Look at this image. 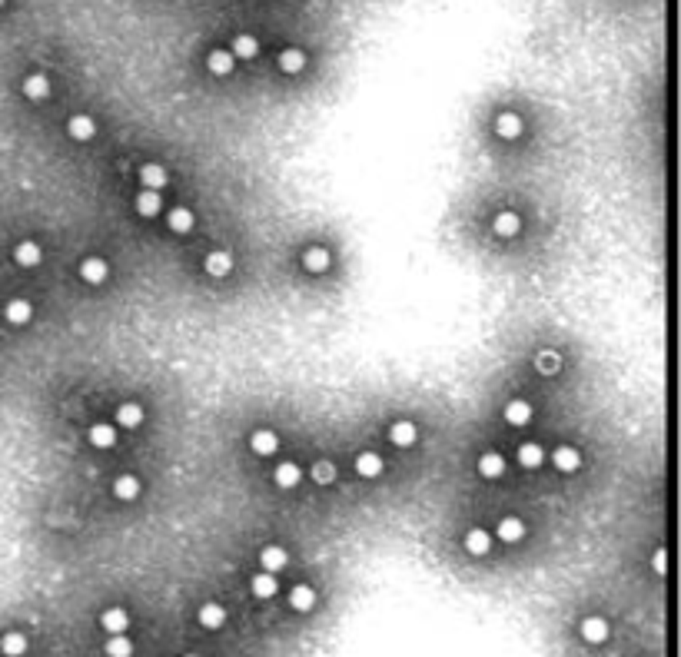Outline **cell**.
<instances>
[{
  "label": "cell",
  "mask_w": 681,
  "mask_h": 657,
  "mask_svg": "<svg viewBox=\"0 0 681 657\" xmlns=\"http://www.w3.org/2000/svg\"><path fill=\"white\" fill-rule=\"evenodd\" d=\"M66 136L70 140H77V143H87L97 136V120L93 117H87V113H77V117H70L66 120Z\"/></svg>",
  "instance_id": "obj_2"
},
{
  "label": "cell",
  "mask_w": 681,
  "mask_h": 657,
  "mask_svg": "<svg viewBox=\"0 0 681 657\" xmlns=\"http://www.w3.org/2000/svg\"><path fill=\"white\" fill-rule=\"evenodd\" d=\"M0 651L7 657H23L27 654V637L21 631H7V634L0 637Z\"/></svg>",
  "instance_id": "obj_35"
},
{
  "label": "cell",
  "mask_w": 681,
  "mask_h": 657,
  "mask_svg": "<svg viewBox=\"0 0 681 657\" xmlns=\"http://www.w3.org/2000/svg\"><path fill=\"white\" fill-rule=\"evenodd\" d=\"M13 263L23 266V269H33V266L44 263V249H40V242L33 239H23L13 246Z\"/></svg>",
  "instance_id": "obj_6"
},
{
  "label": "cell",
  "mask_w": 681,
  "mask_h": 657,
  "mask_svg": "<svg viewBox=\"0 0 681 657\" xmlns=\"http://www.w3.org/2000/svg\"><path fill=\"white\" fill-rule=\"evenodd\" d=\"M230 54H233V57H240V60H253V57L260 54V40H256L253 33H240V37L233 40Z\"/></svg>",
  "instance_id": "obj_34"
},
{
  "label": "cell",
  "mask_w": 681,
  "mask_h": 657,
  "mask_svg": "<svg viewBox=\"0 0 681 657\" xmlns=\"http://www.w3.org/2000/svg\"><path fill=\"white\" fill-rule=\"evenodd\" d=\"M0 7H4V0H0Z\"/></svg>",
  "instance_id": "obj_41"
},
{
  "label": "cell",
  "mask_w": 681,
  "mask_h": 657,
  "mask_svg": "<svg viewBox=\"0 0 681 657\" xmlns=\"http://www.w3.org/2000/svg\"><path fill=\"white\" fill-rule=\"evenodd\" d=\"M260 564H263V571L276 574V571H283L286 564H289V551H286L283 545H266L263 551H260Z\"/></svg>",
  "instance_id": "obj_11"
},
{
  "label": "cell",
  "mask_w": 681,
  "mask_h": 657,
  "mask_svg": "<svg viewBox=\"0 0 681 657\" xmlns=\"http://www.w3.org/2000/svg\"><path fill=\"white\" fill-rule=\"evenodd\" d=\"M273 482L279 485V488H296V485L303 482V468H299L296 461H283V465H276Z\"/></svg>",
  "instance_id": "obj_25"
},
{
  "label": "cell",
  "mask_w": 681,
  "mask_h": 657,
  "mask_svg": "<svg viewBox=\"0 0 681 657\" xmlns=\"http://www.w3.org/2000/svg\"><path fill=\"white\" fill-rule=\"evenodd\" d=\"M289 608L299 614L313 611V608H316V591H313L309 584H296V588L289 591Z\"/></svg>",
  "instance_id": "obj_27"
},
{
  "label": "cell",
  "mask_w": 681,
  "mask_h": 657,
  "mask_svg": "<svg viewBox=\"0 0 681 657\" xmlns=\"http://www.w3.org/2000/svg\"><path fill=\"white\" fill-rule=\"evenodd\" d=\"M133 654V644L127 634H113L107 641V657H130Z\"/></svg>",
  "instance_id": "obj_38"
},
{
  "label": "cell",
  "mask_w": 681,
  "mask_h": 657,
  "mask_svg": "<svg viewBox=\"0 0 681 657\" xmlns=\"http://www.w3.org/2000/svg\"><path fill=\"white\" fill-rule=\"evenodd\" d=\"M475 468H479V475H482L485 482H495V478H502V475H506V458H502L499 451H485Z\"/></svg>",
  "instance_id": "obj_16"
},
{
  "label": "cell",
  "mask_w": 681,
  "mask_h": 657,
  "mask_svg": "<svg viewBox=\"0 0 681 657\" xmlns=\"http://www.w3.org/2000/svg\"><path fill=\"white\" fill-rule=\"evenodd\" d=\"M552 465H555L561 475H571V471L582 468V451L575 449V445H559V449L552 451Z\"/></svg>",
  "instance_id": "obj_5"
},
{
  "label": "cell",
  "mask_w": 681,
  "mask_h": 657,
  "mask_svg": "<svg viewBox=\"0 0 681 657\" xmlns=\"http://www.w3.org/2000/svg\"><path fill=\"white\" fill-rule=\"evenodd\" d=\"M651 564H655V571H658V574H665V548H658V551H655Z\"/></svg>",
  "instance_id": "obj_39"
},
{
  "label": "cell",
  "mask_w": 681,
  "mask_h": 657,
  "mask_svg": "<svg viewBox=\"0 0 681 657\" xmlns=\"http://www.w3.org/2000/svg\"><path fill=\"white\" fill-rule=\"evenodd\" d=\"M516 458H518L522 468H542V461H545V449H542L539 442H522Z\"/></svg>",
  "instance_id": "obj_24"
},
{
  "label": "cell",
  "mask_w": 681,
  "mask_h": 657,
  "mask_svg": "<svg viewBox=\"0 0 681 657\" xmlns=\"http://www.w3.org/2000/svg\"><path fill=\"white\" fill-rule=\"evenodd\" d=\"M250 449H253V455H260V458H269V455H276V449H279V435H276L273 428H256L253 435H250Z\"/></svg>",
  "instance_id": "obj_4"
},
{
  "label": "cell",
  "mask_w": 681,
  "mask_h": 657,
  "mask_svg": "<svg viewBox=\"0 0 681 657\" xmlns=\"http://www.w3.org/2000/svg\"><path fill=\"white\" fill-rule=\"evenodd\" d=\"M495 538H499V541H506V545H516V541H522V538H525V521H522V518H516V515L502 518V521L495 525Z\"/></svg>",
  "instance_id": "obj_9"
},
{
  "label": "cell",
  "mask_w": 681,
  "mask_h": 657,
  "mask_svg": "<svg viewBox=\"0 0 681 657\" xmlns=\"http://www.w3.org/2000/svg\"><path fill=\"white\" fill-rule=\"evenodd\" d=\"M166 223H170V230L173 232H190L193 230V223H197V216H193V209H187V206H173L170 213H166Z\"/></svg>",
  "instance_id": "obj_31"
},
{
  "label": "cell",
  "mask_w": 681,
  "mask_h": 657,
  "mask_svg": "<svg viewBox=\"0 0 681 657\" xmlns=\"http://www.w3.org/2000/svg\"><path fill=\"white\" fill-rule=\"evenodd\" d=\"M383 468L385 465L376 451H359V455H356V475H359V478H379Z\"/></svg>",
  "instance_id": "obj_23"
},
{
  "label": "cell",
  "mask_w": 681,
  "mask_h": 657,
  "mask_svg": "<svg viewBox=\"0 0 681 657\" xmlns=\"http://www.w3.org/2000/svg\"><path fill=\"white\" fill-rule=\"evenodd\" d=\"M90 445H93V449H113V445H117V425L97 422V425L90 428Z\"/></svg>",
  "instance_id": "obj_32"
},
{
  "label": "cell",
  "mask_w": 681,
  "mask_h": 657,
  "mask_svg": "<svg viewBox=\"0 0 681 657\" xmlns=\"http://www.w3.org/2000/svg\"><path fill=\"white\" fill-rule=\"evenodd\" d=\"M183 657H199V654H183Z\"/></svg>",
  "instance_id": "obj_40"
},
{
  "label": "cell",
  "mask_w": 681,
  "mask_h": 657,
  "mask_svg": "<svg viewBox=\"0 0 681 657\" xmlns=\"http://www.w3.org/2000/svg\"><path fill=\"white\" fill-rule=\"evenodd\" d=\"M502 415H506V422L512 428H525L528 422H532V406H528L525 398H512V402L502 408Z\"/></svg>",
  "instance_id": "obj_15"
},
{
  "label": "cell",
  "mask_w": 681,
  "mask_h": 657,
  "mask_svg": "<svg viewBox=\"0 0 681 657\" xmlns=\"http://www.w3.org/2000/svg\"><path fill=\"white\" fill-rule=\"evenodd\" d=\"M309 478H313L316 485H332V482H336V465H332V461H326V458L316 461V465L309 468Z\"/></svg>",
  "instance_id": "obj_37"
},
{
  "label": "cell",
  "mask_w": 681,
  "mask_h": 657,
  "mask_svg": "<svg viewBox=\"0 0 681 657\" xmlns=\"http://www.w3.org/2000/svg\"><path fill=\"white\" fill-rule=\"evenodd\" d=\"M100 627H103L107 634H127V627H130V614L123 611V608H107V611L100 614Z\"/></svg>",
  "instance_id": "obj_13"
},
{
  "label": "cell",
  "mask_w": 681,
  "mask_h": 657,
  "mask_svg": "<svg viewBox=\"0 0 681 657\" xmlns=\"http://www.w3.org/2000/svg\"><path fill=\"white\" fill-rule=\"evenodd\" d=\"M4 319H7L11 326H27L33 319V306L27 299H11V302L4 306Z\"/></svg>",
  "instance_id": "obj_21"
},
{
  "label": "cell",
  "mask_w": 681,
  "mask_h": 657,
  "mask_svg": "<svg viewBox=\"0 0 681 657\" xmlns=\"http://www.w3.org/2000/svg\"><path fill=\"white\" fill-rule=\"evenodd\" d=\"M250 588H253V594L260 601H269V598H276V591H279V581H276V574L263 571V574H253Z\"/></svg>",
  "instance_id": "obj_29"
},
{
  "label": "cell",
  "mask_w": 681,
  "mask_h": 657,
  "mask_svg": "<svg viewBox=\"0 0 681 657\" xmlns=\"http://www.w3.org/2000/svg\"><path fill=\"white\" fill-rule=\"evenodd\" d=\"M525 130V123L518 113H499L495 117V136H502V140H518Z\"/></svg>",
  "instance_id": "obj_12"
},
{
  "label": "cell",
  "mask_w": 681,
  "mask_h": 657,
  "mask_svg": "<svg viewBox=\"0 0 681 657\" xmlns=\"http://www.w3.org/2000/svg\"><path fill=\"white\" fill-rule=\"evenodd\" d=\"M203 269H206V276H213V279H223V276H230V273H233V252H226V249L206 252V259H203Z\"/></svg>",
  "instance_id": "obj_7"
},
{
  "label": "cell",
  "mask_w": 681,
  "mask_h": 657,
  "mask_svg": "<svg viewBox=\"0 0 681 657\" xmlns=\"http://www.w3.org/2000/svg\"><path fill=\"white\" fill-rule=\"evenodd\" d=\"M332 266V256L326 246H309L306 252H303V269L306 273H326Z\"/></svg>",
  "instance_id": "obj_14"
},
{
  "label": "cell",
  "mask_w": 681,
  "mask_h": 657,
  "mask_svg": "<svg viewBox=\"0 0 681 657\" xmlns=\"http://www.w3.org/2000/svg\"><path fill=\"white\" fill-rule=\"evenodd\" d=\"M561 369V355L555 349H542L535 355V372L539 375H555Z\"/></svg>",
  "instance_id": "obj_36"
},
{
  "label": "cell",
  "mask_w": 681,
  "mask_h": 657,
  "mask_svg": "<svg viewBox=\"0 0 681 657\" xmlns=\"http://www.w3.org/2000/svg\"><path fill=\"white\" fill-rule=\"evenodd\" d=\"M582 637L588 641V644H605V641H608V621L598 617V614L585 617V621H582Z\"/></svg>",
  "instance_id": "obj_22"
},
{
  "label": "cell",
  "mask_w": 681,
  "mask_h": 657,
  "mask_svg": "<svg viewBox=\"0 0 681 657\" xmlns=\"http://www.w3.org/2000/svg\"><path fill=\"white\" fill-rule=\"evenodd\" d=\"M160 209H163L160 193H156V189H140V196H136V213H140L143 219H153V216H160Z\"/></svg>",
  "instance_id": "obj_26"
},
{
  "label": "cell",
  "mask_w": 681,
  "mask_h": 657,
  "mask_svg": "<svg viewBox=\"0 0 681 657\" xmlns=\"http://www.w3.org/2000/svg\"><path fill=\"white\" fill-rule=\"evenodd\" d=\"M492 230H495V236H502V239H512V236H518V230H522V216H518V213H512V209H502V213H495Z\"/></svg>",
  "instance_id": "obj_8"
},
{
  "label": "cell",
  "mask_w": 681,
  "mask_h": 657,
  "mask_svg": "<svg viewBox=\"0 0 681 657\" xmlns=\"http://www.w3.org/2000/svg\"><path fill=\"white\" fill-rule=\"evenodd\" d=\"M233 64H236V57H233L230 50H223V47L209 50V57H206V66H209V73H213V77H230Z\"/></svg>",
  "instance_id": "obj_17"
},
{
  "label": "cell",
  "mask_w": 681,
  "mask_h": 657,
  "mask_svg": "<svg viewBox=\"0 0 681 657\" xmlns=\"http://www.w3.org/2000/svg\"><path fill=\"white\" fill-rule=\"evenodd\" d=\"M489 548H492V535H489L485 528H469V531H465V551H469V555L485 558Z\"/></svg>",
  "instance_id": "obj_18"
},
{
  "label": "cell",
  "mask_w": 681,
  "mask_h": 657,
  "mask_svg": "<svg viewBox=\"0 0 681 657\" xmlns=\"http://www.w3.org/2000/svg\"><path fill=\"white\" fill-rule=\"evenodd\" d=\"M113 495H117L120 502H136V498H140V478H136V475H117Z\"/></svg>",
  "instance_id": "obj_30"
},
{
  "label": "cell",
  "mask_w": 681,
  "mask_h": 657,
  "mask_svg": "<svg viewBox=\"0 0 681 657\" xmlns=\"http://www.w3.org/2000/svg\"><path fill=\"white\" fill-rule=\"evenodd\" d=\"M140 183H143V189H160L170 183V176H166V170L160 163H143L140 166Z\"/></svg>",
  "instance_id": "obj_20"
},
{
  "label": "cell",
  "mask_w": 681,
  "mask_h": 657,
  "mask_svg": "<svg viewBox=\"0 0 681 657\" xmlns=\"http://www.w3.org/2000/svg\"><path fill=\"white\" fill-rule=\"evenodd\" d=\"M117 425L120 428H140L143 425V406L140 402H123L117 408Z\"/></svg>",
  "instance_id": "obj_33"
},
{
  "label": "cell",
  "mask_w": 681,
  "mask_h": 657,
  "mask_svg": "<svg viewBox=\"0 0 681 657\" xmlns=\"http://www.w3.org/2000/svg\"><path fill=\"white\" fill-rule=\"evenodd\" d=\"M107 276H110V266H107L103 256H87V259L80 263V279H83L87 285L107 283Z\"/></svg>",
  "instance_id": "obj_1"
},
{
  "label": "cell",
  "mask_w": 681,
  "mask_h": 657,
  "mask_svg": "<svg viewBox=\"0 0 681 657\" xmlns=\"http://www.w3.org/2000/svg\"><path fill=\"white\" fill-rule=\"evenodd\" d=\"M197 621L206 627V631H220V627L226 625V608H223V604H216V601H206V604H203V608L197 611Z\"/></svg>",
  "instance_id": "obj_10"
},
{
  "label": "cell",
  "mask_w": 681,
  "mask_h": 657,
  "mask_svg": "<svg viewBox=\"0 0 681 657\" xmlns=\"http://www.w3.org/2000/svg\"><path fill=\"white\" fill-rule=\"evenodd\" d=\"M279 70L289 73V77L303 73V70H306V54H303L299 47H286V50H279Z\"/></svg>",
  "instance_id": "obj_19"
},
{
  "label": "cell",
  "mask_w": 681,
  "mask_h": 657,
  "mask_svg": "<svg viewBox=\"0 0 681 657\" xmlns=\"http://www.w3.org/2000/svg\"><path fill=\"white\" fill-rule=\"evenodd\" d=\"M23 97L33 100V103H40V100L50 97V80L44 73H30V77L23 80Z\"/></svg>",
  "instance_id": "obj_28"
},
{
  "label": "cell",
  "mask_w": 681,
  "mask_h": 657,
  "mask_svg": "<svg viewBox=\"0 0 681 657\" xmlns=\"http://www.w3.org/2000/svg\"><path fill=\"white\" fill-rule=\"evenodd\" d=\"M416 438H419V428H416V422H409V418H399V422L389 425V442H392L396 449H412Z\"/></svg>",
  "instance_id": "obj_3"
}]
</instances>
